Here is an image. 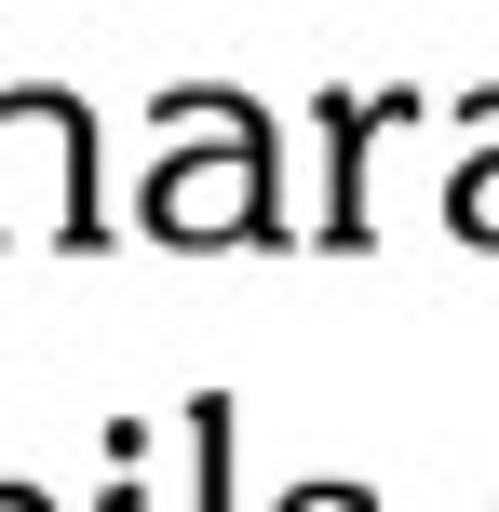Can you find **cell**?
<instances>
[]
</instances>
